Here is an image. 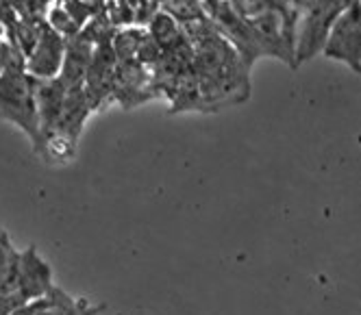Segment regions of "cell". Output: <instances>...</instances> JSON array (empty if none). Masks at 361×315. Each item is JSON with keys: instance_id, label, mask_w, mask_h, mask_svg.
<instances>
[{"instance_id": "obj_4", "label": "cell", "mask_w": 361, "mask_h": 315, "mask_svg": "<svg viewBox=\"0 0 361 315\" xmlns=\"http://www.w3.org/2000/svg\"><path fill=\"white\" fill-rule=\"evenodd\" d=\"M116 55L111 50V42L94 46L92 61L83 81V92L90 102V109L98 111L111 102L114 96V76H116Z\"/></svg>"}, {"instance_id": "obj_11", "label": "cell", "mask_w": 361, "mask_h": 315, "mask_svg": "<svg viewBox=\"0 0 361 315\" xmlns=\"http://www.w3.org/2000/svg\"><path fill=\"white\" fill-rule=\"evenodd\" d=\"M18 270L20 252H16L9 242L0 244V296L18 292Z\"/></svg>"}, {"instance_id": "obj_8", "label": "cell", "mask_w": 361, "mask_h": 315, "mask_svg": "<svg viewBox=\"0 0 361 315\" xmlns=\"http://www.w3.org/2000/svg\"><path fill=\"white\" fill-rule=\"evenodd\" d=\"M92 52H94V44L83 33H79L72 39H66V55L57 76L66 89L83 87L85 74L92 61Z\"/></svg>"}, {"instance_id": "obj_7", "label": "cell", "mask_w": 361, "mask_h": 315, "mask_svg": "<svg viewBox=\"0 0 361 315\" xmlns=\"http://www.w3.org/2000/svg\"><path fill=\"white\" fill-rule=\"evenodd\" d=\"M66 87L59 83V78H48V81H35V109H37V124H39V144L35 152H39L44 140L53 130L63 100H66Z\"/></svg>"}, {"instance_id": "obj_2", "label": "cell", "mask_w": 361, "mask_h": 315, "mask_svg": "<svg viewBox=\"0 0 361 315\" xmlns=\"http://www.w3.org/2000/svg\"><path fill=\"white\" fill-rule=\"evenodd\" d=\"M0 118L20 126L33 142L39 144V124L35 109V78L22 68L0 72Z\"/></svg>"}, {"instance_id": "obj_6", "label": "cell", "mask_w": 361, "mask_h": 315, "mask_svg": "<svg viewBox=\"0 0 361 315\" xmlns=\"http://www.w3.org/2000/svg\"><path fill=\"white\" fill-rule=\"evenodd\" d=\"M152 98L154 94L150 89V70L146 66H142L137 59L116 66L111 102H120L124 109H131Z\"/></svg>"}, {"instance_id": "obj_5", "label": "cell", "mask_w": 361, "mask_h": 315, "mask_svg": "<svg viewBox=\"0 0 361 315\" xmlns=\"http://www.w3.org/2000/svg\"><path fill=\"white\" fill-rule=\"evenodd\" d=\"M63 55H66V39L44 22L39 29V37L33 50L29 52L27 63H24V70H27V74H31L35 81L57 78L61 63H63Z\"/></svg>"}, {"instance_id": "obj_14", "label": "cell", "mask_w": 361, "mask_h": 315, "mask_svg": "<svg viewBox=\"0 0 361 315\" xmlns=\"http://www.w3.org/2000/svg\"><path fill=\"white\" fill-rule=\"evenodd\" d=\"M46 24L53 29L55 33H59L63 39H72L81 33L79 26L74 24V20L70 18V13L61 7V5H55L48 9V16H46Z\"/></svg>"}, {"instance_id": "obj_16", "label": "cell", "mask_w": 361, "mask_h": 315, "mask_svg": "<svg viewBox=\"0 0 361 315\" xmlns=\"http://www.w3.org/2000/svg\"><path fill=\"white\" fill-rule=\"evenodd\" d=\"M228 5L233 7L244 20H255L257 16H262L264 11L270 9L268 0H228Z\"/></svg>"}, {"instance_id": "obj_18", "label": "cell", "mask_w": 361, "mask_h": 315, "mask_svg": "<svg viewBox=\"0 0 361 315\" xmlns=\"http://www.w3.org/2000/svg\"><path fill=\"white\" fill-rule=\"evenodd\" d=\"M5 242H9V240H7V233H5L3 228H0V244H5Z\"/></svg>"}, {"instance_id": "obj_13", "label": "cell", "mask_w": 361, "mask_h": 315, "mask_svg": "<svg viewBox=\"0 0 361 315\" xmlns=\"http://www.w3.org/2000/svg\"><path fill=\"white\" fill-rule=\"evenodd\" d=\"M105 16L114 24V29L135 26V0H107Z\"/></svg>"}, {"instance_id": "obj_15", "label": "cell", "mask_w": 361, "mask_h": 315, "mask_svg": "<svg viewBox=\"0 0 361 315\" xmlns=\"http://www.w3.org/2000/svg\"><path fill=\"white\" fill-rule=\"evenodd\" d=\"M116 31H118V29H114V24L109 22V18L105 16V11L98 13V16H94V18L83 26V29H81V33H83L94 46L111 42V37H114Z\"/></svg>"}, {"instance_id": "obj_10", "label": "cell", "mask_w": 361, "mask_h": 315, "mask_svg": "<svg viewBox=\"0 0 361 315\" xmlns=\"http://www.w3.org/2000/svg\"><path fill=\"white\" fill-rule=\"evenodd\" d=\"M144 35H146V29H137V26L118 29L114 33V37H111V50H114V55H116V61L118 63L135 61Z\"/></svg>"}, {"instance_id": "obj_3", "label": "cell", "mask_w": 361, "mask_h": 315, "mask_svg": "<svg viewBox=\"0 0 361 315\" xmlns=\"http://www.w3.org/2000/svg\"><path fill=\"white\" fill-rule=\"evenodd\" d=\"M322 50L329 59L344 61L350 70L361 74V5L359 3L346 7L335 18Z\"/></svg>"}, {"instance_id": "obj_17", "label": "cell", "mask_w": 361, "mask_h": 315, "mask_svg": "<svg viewBox=\"0 0 361 315\" xmlns=\"http://www.w3.org/2000/svg\"><path fill=\"white\" fill-rule=\"evenodd\" d=\"M9 315H35V309H33L31 302H27V304H22L20 309H16L13 313H9Z\"/></svg>"}, {"instance_id": "obj_1", "label": "cell", "mask_w": 361, "mask_h": 315, "mask_svg": "<svg viewBox=\"0 0 361 315\" xmlns=\"http://www.w3.org/2000/svg\"><path fill=\"white\" fill-rule=\"evenodd\" d=\"M194 46V72L200 92V111H218L226 104H240L250 96L248 68L212 24L209 18L180 26Z\"/></svg>"}, {"instance_id": "obj_9", "label": "cell", "mask_w": 361, "mask_h": 315, "mask_svg": "<svg viewBox=\"0 0 361 315\" xmlns=\"http://www.w3.org/2000/svg\"><path fill=\"white\" fill-rule=\"evenodd\" d=\"M50 287V268L37 257L35 248H27L20 252V270H18V292L24 296V300L31 302L42 298Z\"/></svg>"}, {"instance_id": "obj_12", "label": "cell", "mask_w": 361, "mask_h": 315, "mask_svg": "<svg viewBox=\"0 0 361 315\" xmlns=\"http://www.w3.org/2000/svg\"><path fill=\"white\" fill-rule=\"evenodd\" d=\"M146 33L161 46V50L172 46L180 35H183V31H180V24L174 18H170L168 13H164V11H159L150 20V24L146 26Z\"/></svg>"}]
</instances>
